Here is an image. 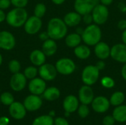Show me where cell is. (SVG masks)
I'll list each match as a JSON object with an SVG mask.
<instances>
[{
    "label": "cell",
    "instance_id": "484cf974",
    "mask_svg": "<svg viewBox=\"0 0 126 125\" xmlns=\"http://www.w3.org/2000/svg\"><path fill=\"white\" fill-rule=\"evenodd\" d=\"M112 116H114L116 122L120 123L126 122V105H121L117 106L113 111Z\"/></svg>",
    "mask_w": 126,
    "mask_h": 125
},
{
    "label": "cell",
    "instance_id": "30bf717a",
    "mask_svg": "<svg viewBox=\"0 0 126 125\" xmlns=\"http://www.w3.org/2000/svg\"><path fill=\"white\" fill-rule=\"evenodd\" d=\"M58 74L55 66L51 63H45L38 67V75L41 78L47 81L54 80Z\"/></svg>",
    "mask_w": 126,
    "mask_h": 125
},
{
    "label": "cell",
    "instance_id": "4316f807",
    "mask_svg": "<svg viewBox=\"0 0 126 125\" xmlns=\"http://www.w3.org/2000/svg\"><path fill=\"white\" fill-rule=\"evenodd\" d=\"M126 99V96L122 91H116L110 97V104L113 106H119L123 105Z\"/></svg>",
    "mask_w": 126,
    "mask_h": 125
},
{
    "label": "cell",
    "instance_id": "ab89813d",
    "mask_svg": "<svg viewBox=\"0 0 126 125\" xmlns=\"http://www.w3.org/2000/svg\"><path fill=\"white\" fill-rule=\"evenodd\" d=\"M117 27L119 29L123 31L126 29V19H121L117 23Z\"/></svg>",
    "mask_w": 126,
    "mask_h": 125
},
{
    "label": "cell",
    "instance_id": "f5cc1de1",
    "mask_svg": "<svg viewBox=\"0 0 126 125\" xmlns=\"http://www.w3.org/2000/svg\"><path fill=\"white\" fill-rule=\"evenodd\" d=\"M2 63H3V57H2V55L0 54V66H1Z\"/></svg>",
    "mask_w": 126,
    "mask_h": 125
},
{
    "label": "cell",
    "instance_id": "277c9868",
    "mask_svg": "<svg viewBox=\"0 0 126 125\" xmlns=\"http://www.w3.org/2000/svg\"><path fill=\"white\" fill-rule=\"evenodd\" d=\"M100 70L95 65H88L82 71L81 80L84 85H94L100 77Z\"/></svg>",
    "mask_w": 126,
    "mask_h": 125
},
{
    "label": "cell",
    "instance_id": "603a6c76",
    "mask_svg": "<svg viewBox=\"0 0 126 125\" xmlns=\"http://www.w3.org/2000/svg\"><path fill=\"white\" fill-rule=\"evenodd\" d=\"M74 54L75 57L80 60H86L90 57L92 51L89 46L86 44H80L74 49Z\"/></svg>",
    "mask_w": 126,
    "mask_h": 125
},
{
    "label": "cell",
    "instance_id": "ac0fdd59",
    "mask_svg": "<svg viewBox=\"0 0 126 125\" xmlns=\"http://www.w3.org/2000/svg\"><path fill=\"white\" fill-rule=\"evenodd\" d=\"M94 53L99 60H106L110 57L111 47L104 41H100L94 46Z\"/></svg>",
    "mask_w": 126,
    "mask_h": 125
},
{
    "label": "cell",
    "instance_id": "ffe728a7",
    "mask_svg": "<svg viewBox=\"0 0 126 125\" xmlns=\"http://www.w3.org/2000/svg\"><path fill=\"white\" fill-rule=\"evenodd\" d=\"M63 20L68 27H74L80 24L82 21V15L76 11H71L64 15Z\"/></svg>",
    "mask_w": 126,
    "mask_h": 125
},
{
    "label": "cell",
    "instance_id": "7402d4cb",
    "mask_svg": "<svg viewBox=\"0 0 126 125\" xmlns=\"http://www.w3.org/2000/svg\"><path fill=\"white\" fill-rule=\"evenodd\" d=\"M41 50L46 55L47 57L53 56L58 50V44L56 41L52 38H49L45 41H43Z\"/></svg>",
    "mask_w": 126,
    "mask_h": 125
},
{
    "label": "cell",
    "instance_id": "f6af8a7d",
    "mask_svg": "<svg viewBox=\"0 0 126 125\" xmlns=\"http://www.w3.org/2000/svg\"><path fill=\"white\" fill-rule=\"evenodd\" d=\"M5 19H6V14L3 10L0 9V24L4 22Z\"/></svg>",
    "mask_w": 126,
    "mask_h": 125
},
{
    "label": "cell",
    "instance_id": "60d3db41",
    "mask_svg": "<svg viewBox=\"0 0 126 125\" xmlns=\"http://www.w3.org/2000/svg\"><path fill=\"white\" fill-rule=\"evenodd\" d=\"M95 66H96V67H97L100 71H102V70H103V69L106 68V63H105V61H104L103 60H99L96 63Z\"/></svg>",
    "mask_w": 126,
    "mask_h": 125
},
{
    "label": "cell",
    "instance_id": "ee69618b",
    "mask_svg": "<svg viewBox=\"0 0 126 125\" xmlns=\"http://www.w3.org/2000/svg\"><path fill=\"white\" fill-rule=\"evenodd\" d=\"M118 8L122 13H126V4L124 2H120L118 4Z\"/></svg>",
    "mask_w": 126,
    "mask_h": 125
},
{
    "label": "cell",
    "instance_id": "816d5d0a",
    "mask_svg": "<svg viewBox=\"0 0 126 125\" xmlns=\"http://www.w3.org/2000/svg\"><path fill=\"white\" fill-rule=\"evenodd\" d=\"M49 115L50 116H52V117L55 116V111H51L49 113Z\"/></svg>",
    "mask_w": 126,
    "mask_h": 125
},
{
    "label": "cell",
    "instance_id": "4fadbf2b",
    "mask_svg": "<svg viewBox=\"0 0 126 125\" xmlns=\"http://www.w3.org/2000/svg\"><path fill=\"white\" fill-rule=\"evenodd\" d=\"M47 88V83L44 80L39 77H35L34 79L30 80L29 85H28V89L30 92L32 94L35 95H41L44 92V91Z\"/></svg>",
    "mask_w": 126,
    "mask_h": 125
},
{
    "label": "cell",
    "instance_id": "d4e9b609",
    "mask_svg": "<svg viewBox=\"0 0 126 125\" xmlns=\"http://www.w3.org/2000/svg\"><path fill=\"white\" fill-rule=\"evenodd\" d=\"M61 96V91L57 87H49L47 88L44 92L43 93V97L49 102L57 100Z\"/></svg>",
    "mask_w": 126,
    "mask_h": 125
},
{
    "label": "cell",
    "instance_id": "8992f818",
    "mask_svg": "<svg viewBox=\"0 0 126 125\" xmlns=\"http://www.w3.org/2000/svg\"><path fill=\"white\" fill-rule=\"evenodd\" d=\"M91 13L93 18L94 24H96L99 26L106 23L109 16V10L108 7L100 3L94 7Z\"/></svg>",
    "mask_w": 126,
    "mask_h": 125
},
{
    "label": "cell",
    "instance_id": "8d00e7d4",
    "mask_svg": "<svg viewBox=\"0 0 126 125\" xmlns=\"http://www.w3.org/2000/svg\"><path fill=\"white\" fill-rule=\"evenodd\" d=\"M116 120L114 119L113 116H106L103 119V125H114Z\"/></svg>",
    "mask_w": 126,
    "mask_h": 125
},
{
    "label": "cell",
    "instance_id": "2e32d148",
    "mask_svg": "<svg viewBox=\"0 0 126 125\" xmlns=\"http://www.w3.org/2000/svg\"><path fill=\"white\" fill-rule=\"evenodd\" d=\"M42 99L38 95L31 94L24 99L23 104L27 111L32 112L40 109L42 106Z\"/></svg>",
    "mask_w": 126,
    "mask_h": 125
},
{
    "label": "cell",
    "instance_id": "83f0119b",
    "mask_svg": "<svg viewBox=\"0 0 126 125\" xmlns=\"http://www.w3.org/2000/svg\"><path fill=\"white\" fill-rule=\"evenodd\" d=\"M32 125H54V119L49 115H43L36 118Z\"/></svg>",
    "mask_w": 126,
    "mask_h": 125
},
{
    "label": "cell",
    "instance_id": "5bb4252c",
    "mask_svg": "<svg viewBox=\"0 0 126 125\" xmlns=\"http://www.w3.org/2000/svg\"><path fill=\"white\" fill-rule=\"evenodd\" d=\"M110 105L111 104L109 99L103 96H98L94 97L92 102V109L94 111L99 113H106L109 109Z\"/></svg>",
    "mask_w": 126,
    "mask_h": 125
},
{
    "label": "cell",
    "instance_id": "d6986e66",
    "mask_svg": "<svg viewBox=\"0 0 126 125\" xmlns=\"http://www.w3.org/2000/svg\"><path fill=\"white\" fill-rule=\"evenodd\" d=\"M79 99L74 95H68L63 102V108L66 112L74 113L78 111L79 107Z\"/></svg>",
    "mask_w": 126,
    "mask_h": 125
},
{
    "label": "cell",
    "instance_id": "d590c367",
    "mask_svg": "<svg viewBox=\"0 0 126 125\" xmlns=\"http://www.w3.org/2000/svg\"><path fill=\"white\" fill-rule=\"evenodd\" d=\"M82 21L86 25L93 24L94 21H93V18H92V13H88V14L82 15Z\"/></svg>",
    "mask_w": 126,
    "mask_h": 125
},
{
    "label": "cell",
    "instance_id": "44dd1931",
    "mask_svg": "<svg viewBox=\"0 0 126 125\" xmlns=\"http://www.w3.org/2000/svg\"><path fill=\"white\" fill-rule=\"evenodd\" d=\"M30 60L31 63L36 66L39 67L46 63L47 56L43 52L41 49H34L30 54Z\"/></svg>",
    "mask_w": 126,
    "mask_h": 125
},
{
    "label": "cell",
    "instance_id": "5b68a950",
    "mask_svg": "<svg viewBox=\"0 0 126 125\" xmlns=\"http://www.w3.org/2000/svg\"><path fill=\"white\" fill-rule=\"evenodd\" d=\"M55 66L58 73L65 76L73 74L76 70V64L75 61L69 57H62L58 59Z\"/></svg>",
    "mask_w": 126,
    "mask_h": 125
},
{
    "label": "cell",
    "instance_id": "7a4b0ae2",
    "mask_svg": "<svg viewBox=\"0 0 126 125\" xmlns=\"http://www.w3.org/2000/svg\"><path fill=\"white\" fill-rule=\"evenodd\" d=\"M27 18L28 13L25 8L14 7L6 14L5 21L10 27L20 28L24 27Z\"/></svg>",
    "mask_w": 126,
    "mask_h": 125
},
{
    "label": "cell",
    "instance_id": "db71d44e",
    "mask_svg": "<svg viewBox=\"0 0 126 125\" xmlns=\"http://www.w3.org/2000/svg\"><path fill=\"white\" fill-rule=\"evenodd\" d=\"M69 114H70V113H68V112H66L65 111V116H69Z\"/></svg>",
    "mask_w": 126,
    "mask_h": 125
},
{
    "label": "cell",
    "instance_id": "bcb514c9",
    "mask_svg": "<svg viewBox=\"0 0 126 125\" xmlns=\"http://www.w3.org/2000/svg\"><path fill=\"white\" fill-rule=\"evenodd\" d=\"M100 1V3L103 4V5H106V6H109L110 4H112V2L114 1V0H99Z\"/></svg>",
    "mask_w": 126,
    "mask_h": 125
},
{
    "label": "cell",
    "instance_id": "681fc988",
    "mask_svg": "<svg viewBox=\"0 0 126 125\" xmlns=\"http://www.w3.org/2000/svg\"><path fill=\"white\" fill-rule=\"evenodd\" d=\"M121 39L123 43L126 44V29L125 30L123 31L122 32V36H121Z\"/></svg>",
    "mask_w": 126,
    "mask_h": 125
},
{
    "label": "cell",
    "instance_id": "836d02e7",
    "mask_svg": "<svg viewBox=\"0 0 126 125\" xmlns=\"http://www.w3.org/2000/svg\"><path fill=\"white\" fill-rule=\"evenodd\" d=\"M89 113H90L89 108L88 107L87 105L81 104L80 105H79L78 108V113L80 116V117L83 119L86 118L89 115Z\"/></svg>",
    "mask_w": 126,
    "mask_h": 125
},
{
    "label": "cell",
    "instance_id": "7dc6e473",
    "mask_svg": "<svg viewBox=\"0 0 126 125\" xmlns=\"http://www.w3.org/2000/svg\"><path fill=\"white\" fill-rule=\"evenodd\" d=\"M121 75H122L123 78L125 80H126V63H124V65L122 67V69H121Z\"/></svg>",
    "mask_w": 126,
    "mask_h": 125
},
{
    "label": "cell",
    "instance_id": "7c38bea8",
    "mask_svg": "<svg viewBox=\"0 0 126 125\" xmlns=\"http://www.w3.org/2000/svg\"><path fill=\"white\" fill-rule=\"evenodd\" d=\"M27 79L23 73L18 72L13 74L10 80V87L14 91L18 92L24 90L27 85Z\"/></svg>",
    "mask_w": 126,
    "mask_h": 125
},
{
    "label": "cell",
    "instance_id": "1f68e13d",
    "mask_svg": "<svg viewBox=\"0 0 126 125\" xmlns=\"http://www.w3.org/2000/svg\"><path fill=\"white\" fill-rule=\"evenodd\" d=\"M21 69V63L16 60V59H13L9 61L8 63V69L10 73L12 74H16L18 72H20Z\"/></svg>",
    "mask_w": 126,
    "mask_h": 125
},
{
    "label": "cell",
    "instance_id": "d6a6232c",
    "mask_svg": "<svg viewBox=\"0 0 126 125\" xmlns=\"http://www.w3.org/2000/svg\"><path fill=\"white\" fill-rule=\"evenodd\" d=\"M100 83L102 86L104 87L105 88H112L115 85L114 80L109 76L103 77L100 80Z\"/></svg>",
    "mask_w": 126,
    "mask_h": 125
},
{
    "label": "cell",
    "instance_id": "f907efd6",
    "mask_svg": "<svg viewBox=\"0 0 126 125\" xmlns=\"http://www.w3.org/2000/svg\"><path fill=\"white\" fill-rule=\"evenodd\" d=\"M83 30H84V28H83V27H78L76 29V32L81 35L83 34Z\"/></svg>",
    "mask_w": 126,
    "mask_h": 125
},
{
    "label": "cell",
    "instance_id": "f546056e",
    "mask_svg": "<svg viewBox=\"0 0 126 125\" xmlns=\"http://www.w3.org/2000/svg\"><path fill=\"white\" fill-rule=\"evenodd\" d=\"M46 13H47V7L44 3L40 2V3H38L35 6L34 10H33L34 15L41 18L45 15Z\"/></svg>",
    "mask_w": 126,
    "mask_h": 125
},
{
    "label": "cell",
    "instance_id": "ba28073f",
    "mask_svg": "<svg viewBox=\"0 0 126 125\" xmlns=\"http://www.w3.org/2000/svg\"><path fill=\"white\" fill-rule=\"evenodd\" d=\"M42 25L43 22L41 18L33 15L27 18L24 25V29L27 34L32 35L40 32L42 28Z\"/></svg>",
    "mask_w": 126,
    "mask_h": 125
},
{
    "label": "cell",
    "instance_id": "3957f363",
    "mask_svg": "<svg viewBox=\"0 0 126 125\" xmlns=\"http://www.w3.org/2000/svg\"><path fill=\"white\" fill-rule=\"evenodd\" d=\"M83 42L89 46H94L100 41L102 38V31L99 25L96 24H92L87 25L84 28L83 32L81 35Z\"/></svg>",
    "mask_w": 126,
    "mask_h": 125
},
{
    "label": "cell",
    "instance_id": "6da1fadb",
    "mask_svg": "<svg viewBox=\"0 0 126 125\" xmlns=\"http://www.w3.org/2000/svg\"><path fill=\"white\" fill-rule=\"evenodd\" d=\"M47 32L50 38L59 41L66 36L68 27L62 18L54 17L48 21Z\"/></svg>",
    "mask_w": 126,
    "mask_h": 125
},
{
    "label": "cell",
    "instance_id": "4dcf8cb0",
    "mask_svg": "<svg viewBox=\"0 0 126 125\" xmlns=\"http://www.w3.org/2000/svg\"><path fill=\"white\" fill-rule=\"evenodd\" d=\"M0 101H1V103H2L4 105H6V106H10L13 102H15L13 94L7 91L4 92L1 94Z\"/></svg>",
    "mask_w": 126,
    "mask_h": 125
},
{
    "label": "cell",
    "instance_id": "9c48e42d",
    "mask_svg": "<svg viewBox=\"0 0 126 125\" xmlns=\"http://www.w3.org/2000/svg\"><path fill=\"white\" fill-rule=\"evenodd\" d=\"M16 40L13 33L7 30L0 31V49L4 51H10L15 48Z\"/></svg>",
    "mask_w": 126,
    "mask_h": 125
},
{
    "label": "cell",
    "instance_id": "b9f144b4",
    "mask_svg": "<svg viewBox=\"0 0 126 125\" xmlns=\"http://www.w3.org/2000/svg\"><path fill=\"white\" fill-rule=\"evenodd\" d=\"M38 38H39V39H40L41 41H45L46 40L50 38L47 31H45V32H41L39 34Z\"/></svg>",
    "mask_w": 126,
    "mask_h": 125
},
{
    "label": "cell",
    "instance_id": "f1b7e54d",
    "mask_svg": "<svg viewBox=\"0 0 126 125\" xmlns=\"http://www.w3.org/2000/svg\"><path fill=\"white\" fill-rule=\"evenodd\" d=\"M23 74H24V76L26 77V78L27 80H30L34 79L35 77H37V75L38 74V69L33 65L29 66L25 68Z\"/></svg>",
    "mask_w": 126,
    "mask_h": 125
},
{
    "label": "cell",
    "instance_id": "11a10c76",
    "mask_svg": "<svg viewBox=\"0 0 126 125\" xmlns=\"http://www.w3.org/2000/svg\"><path fill=\"white\" fill-rule=\"evenodd\" d=\"M0 103H1V101H0Z\"/></svg>",
    "mask_w": 126,
    "mask_h": 125
},
{
    "label": "cell",
    "instance_id": "52a82bcc",
    "mask_svg": "<svg viewBox=\"0 0 126 125\" xmlns=\"http://www.w3.org/2000/svg\"><path fill=\"white\" fill-rule=\"evenodd\" d=\"M100 3L99 0H75V11L81 15L91 13L94 7Z\"/></svg>",
    "mask_w": 126,
    "mask_h": 125
},
{
    "label": "cell",
    "instance_id": "e0dca14e",
    "mask_svg": "<svg viewBox=\"0 0 126 125\" xmlns=\"http://www.w3.org/2000/svg\"><path fill=\"white\" fill-rule=\"evenodd\" d=\"M10 115L16 120H21L26 116L27 110L23 103L20 102H13L9 106Z\"/></svg>",
    "mask_w": 126,
    "mask_h": 125
},
{
    "label": "cell",
    "instance_id": "9a60e30c",
    "mask_svg": "<svg viewBox=\"0 0 126 125\" xmlns=\"http://www.w3.org/2000/svg\"><path fill=\"white\" fill-rule=\"evenodd\" d=\"M94 98V94L90 85H84L80 87L78 91V99L81 104L89 105L92 104Z\"/></svg>",
    "mask_w": 126,
    "mask_h": 125
},
{
    "label": "cell",
    "instance_id": "74e56055",
    "mask_svg": "<svg viewBox=\"0 0 126 125\" xmlns=\"http://www.w3.org/2000/svg\"><path fill=\"white\" fill-rule=\"evenodd\" d=\"M54 125H69L67 120L62 117H58L54 119Z\"/></svg>",
    "mask_w": 126,
    "mask_h": 125
},
{
    "label": "cell",
    "instance_id": "8fae6325",
    "mask_svg": "<svg viewBox=\"0 0 126 125\" xmlns=\"http://www.w3.org/2000/svg\"><path fill=\"white\" fill-rule=\"evenodd\" d=\"M110 57L114 60L120 63H126V44L121 43L114 44L111 47Z\"/></svg>",
    "mask_w": 126,
    "mask_h": 125
},
{
    "label": "cell",
    "instance_id": "c3c4849f",
    "mask_svg": "<svg viewBox=\"0 0 126 125\" xmlns=\"http://www.w3.org/2000/svg\"><path fill=\"white\" fill-rule=\"evenodd\" d=\"M51 1H52V2L53 4H56V5L63 4L66 1V0H51Z\"/></svg>",
    "mask_w": 126,
    "mask_h": 125
},
{
    "label": "cell",
    "instance_id": "cb8c5ba5",
    "mask_svg": "<svg viewBox=\"0 0 126 125\" xmlns=\"http://www.w3.org/2000/svg\"><path fill=\"white\" fill-rule=\"evenodd\" d=\"M65 38V44L66 46L71 49H75L78 45L81 44L82 37L77 32H72L70 34H67Z\"/></svg>",
    "mask_w": 126,
    "mask_h": 125
},
{
    "label": "cell",
    "instance_id": "f35d334b",
    "mask_svg": "<svg viewBox=\"0 0 126 125\" xmlns=\"http://www.w3.org/2000/svg\"><path fill=\"white\" fill-rule=\"evenodd\" d=\"M11 5L10 0H0V9L4 10H7Z\"/></svg>",
    "mask_w": 126,
    "mask_h": 125
},
{
    "label": "cell",
    "instance_id": "e575fe53",
    "mask_svg": "<svg viewBox=\"0 0 126 125\" xmlns=\"http://www.w3.org/2000/svg\"><path fill=\"white\" fill-rule=\"evenodd\" d=\"M11 4L14 7L18 8H25V7L28 4L29 0H10Z\"/></svg>",
    "mask_w": 126,
    "mask_h": 125
},
{
    "label": "cell",
    "instance_id": "7bdbcfd3",
    "mask_svg": "<svg viewBox=\"0 0 126 125\" xmlns=\"http://www.w3.org/2000/svg\"><path fill=\"white\" fill-rule=\"evenodd\" d=\"M10 122V119L6 116L0 117V125H8Z\"/></svg>",
    "mask_w": 126,
    "mask_h": 125
}]
</instances>
